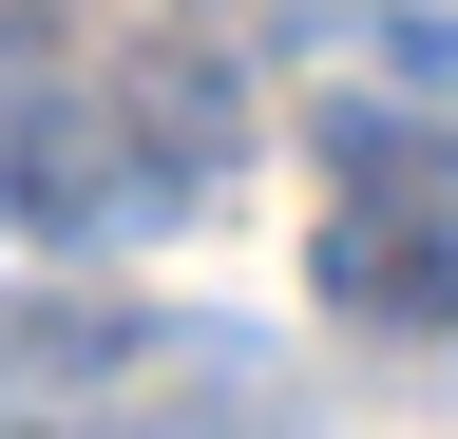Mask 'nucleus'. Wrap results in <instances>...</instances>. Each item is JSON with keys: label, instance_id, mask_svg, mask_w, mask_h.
I'll list each match as a JSON object with an SVG mask.
<instances>
[{"label": "nucleus", "instance_id": "f257e3e1", "mask_svg": "<svg viewBox=\"0 0 458 439\" xmlns=\"http://www.w3.org/2000/svg\"><path fill=\"white\" fill-rule=\"evenodd\" d=\"M38 20H57V0H0V58H38Z\"/></svg>", "mask_w": 458, "mask_h": 439}]
</instances>
